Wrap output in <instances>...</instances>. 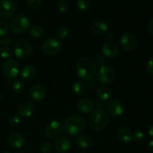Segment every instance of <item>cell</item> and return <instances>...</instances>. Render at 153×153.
I'll list each match as a JSON object with an SVG mask.
<instances>
[{
	"instance_id": "6da1fadb",
	"label": "cell",
	"mask_w": 153,
	"mask_h": 153,
	"mask_svg": "<svg viewBox=\"0 0 153 153\" xmlns=\"http://www.w3.org/2000/svg\"><path fill=\"white\" fill-rule=\"evenodd\" d=\"M76 71L82 80L88 81L92 79L97 73V65L89 58H79L76 64Z\"/></svg>"
},
{
	"instance_id": "7a4b0ae2",
	"label": "cell",
	"mask_w": 153,
	"mask_h": 153,
	"mask_svg": "<svg viewBox=\"0 0 153 153\" xmlns=\"http://www.w3.org/2000/svg\"><path fill=\"white\" fill-rule=\"evenodd\" d=\"M108 121V115L104 110L96 109L90 115L89 126L94 131H101L107 126Z\"/></svg>"
},
{
	"instance_id": "3957f363",
	"label": "cell",
	"mask_w": 153,
	"mask_h": 153,
	"mask_svg": "<svg viewBox=\"0 0 153 153\" xmlns=\"http://www.w3.org/2000/svg\"><path fill=\"white\" fill-rule=\"evenodd\" d=\"M86 123L84 118L78 115H72L66 119L64 129L70 135H78L85 130Z\"/></svg>"
},
{
	"instance_id": "277c9868",
	"label": "cell",
	"mask_w": 153,
	"mask_h": 153,
	"mask_svg": "<svg viewBox=\"0 0 153 153\" xmlns=\"http://www.w3.org/2000/svg\"><path fill=\"white\" fill-rule=\"evenodd\" d=\"M9 27L15 34H23L29 29L30 20L26 15L19 13L10 19Z\"/></svg>"
},
{
	"instance_id": "5b68a950",
	"label": "cell",
	"mask_w": 153,
	"mask_h": 153,
	"mask_svg": "<svg viewBox=\"0 0 153 153\" xmlns=\"http://www.w3.org/2000/svg\"><path fill=\"white\" fill-rule=\"evenodd\" d=\"M33 48L31 43L25 39H19L15 43L13 46V53L17 58L25 60L32 54Z\"/></svg>"
},
{
	"instance_id": "8992f818",
	"label": "cell",
	"mask_w": 153,
	"mask_h": 153,
	"mask_svg": "<svg viewBox=\"0 0 153 153\" xmlns=\"http://www.w3.org/2000/svg\"><path fill=\"white\" fill-rule=\"evenodd\" d=\"M97 78L99 82L103 85H109L114 82L116 79V73L114 70L108 66L100 67L97 73Z\"/></svg>"
},
{
	"instance_id": "52a82bcc",
	"label": "cell",
	"mask_w": 153,
	"mask_h": 153,
	"mask_svg": "<svg viewBox=\"0 0 153 153\" xmlns=\"http://www.w3.org/2000/svg\"><path fill=\"white\" fill-rule=\"evenodd\" d=\"M64 131V125L60 121L53 120L45 128V135L49 139H57L62 135Z\"/></svg>"
},
{
	"instance_id": "ba28073f",
	"label": "cell",
	"mask_w": 153,
	"mask_h": 153,
	"mask_svg": "<svg viewBox=\"0 0 153 153\" xmlns=\"http://www.w3.org/2000/svg\"><path fill=\"white\" fill-rule=\"evenodd\" d=\"M62 48L61 42L56 38H49L42 45L43 53L47 55H55L60 52Z\"/></svg>"
},
{
	"instance_id": "9c48e42d",
	"label": "cell",
	"mask_w": 153,
	"mask_h": 153,
	"mask_svg": "<svg viewBox=\"0 0 153 153\" xmlns=\"http://www.w3.org/2000/svg\"><path fill=\"white\" fill-rule=\"evenodd\" d=\"M2 72L8 79H13L19 75V64L15 60L7 59L3 63Z\"/></svg>"
},
{
	"instance_id": "30bf717a",
	"label": "cell",
	"mask_w": 153,
	"mask_h": 153,
	"mask_svg": "<svg viewBox=\"0 0 153 153\" xmlns=\"http://www.w3.org/2000/svg\"><path fill=\"white\" fill-rule=\"evenodd\" d=\"M16 10V4L13 0H1L0 1V16L9 18L14 14Z\"/></svg>"
},
{
	"instance_id": "8fae6325",
	"label": "cell",
	"mask_w": 153,
	"mask_h": 153,
	"mask_svg": "<svg viewBox=\"0 0 153 153\" xmlns=\"http://www.w3.org/2000/svg\"><path fill=\"white\" fill-rule=\"evenodd\" d=\"M106 112L108 116L113 118H118L122 116L124 112L123 105L117 100H111L106 105Z\"/></svg>"
},
{
	"instance_id": "7c38bea8",
	"label": "cell",
	"mask_w": 153,
	"mask_h": 153,
	"mask_svg": "<svg viewBox=\"0 0 153 153\" xmlns=\"http://www.w3.org/2000/svg\"><path fill=\"white\" fill-rule=\"evenodd\" d=\"M121 47L127 52H131L137 47V38L130 33H126L123 34L120 38Z\"/></svg>"
},
{
	"instance_id": "4fadbf2b",
	"label": "cell",
	"mask_w": 153,
	"mask_h": 153,
	"mask_svg": "<svg viewBox=\"0 0 153 153\" xmlns=\"http://www.w3.org/2000/svg\"><path fill=\"white\" fill-rule=\"evenodd\" d=\"M101 52L102 55L106 58H114L118 55L119 49L116 43L111 41L105 42L101 47Z\"/></svg>"
},
{
	"instance_id": "5bb4252c",
	"label": "cell",
	"mask_w": 153,
	"mask_h": 153,
	"mask_svg": "<svg viewBox=\"0 0 153 153\" xmlns=\"http://www.w3.org/2000/svg\"><path fill=\"white\" fill-rule=\"evenodd\" d=\"M30 96L35 102H42L46 96V88L41 85H34L30 90Z\"/></svg>"
},
{
	"instance_id": "9a60e30c",
	"label": "cell",
	"mask_w": 153,
	"mask_h": 153,
	"mask_svg": "<svg viewBox=\"0 0 153 153\" xmlns=\"http://www.w3.org/2000/svg\"><path fill=\"white\" fill-rule=\"evenodd\" d=\"M34 111V106L29 101H24L19 104L18 107V113L22 117H30Z\"/></svg>"
},
{
	"instance_id": "2e32d148",
	"label": "cell",
	"mask_w": 153,
	"mask_h": 153,
	"mask_svg": "<svg viewBox=\"0 0 153 153\" xmlns=\"http://www.w3.org/2000/svg\"><path fill=\"white\" fill-rule=\"evenodd\" d=\"M55 148L58 152H66L71 149V142L67 137H60L55 142Z\"/></svg>"
},
{
	"instance_id": "e0dca14e",
	"label": "cell",
	"mask_w": 153,
	"mask_h": 153,
	"mask_svg": "<svg viewBox=\"0 0 153 153\" xmlns=\"http://www.w3.org/2000/svg\"><path fill=\"white\" fill-rule=\"evenodd\" d=\"M8 141L10 146L14 149H20L24 146L25 139L24 137L18 132H13L9 135Z\"/></svg>"
},
{
	"instance_id": "ac0fdd59",
	"label": "cell",
	"mask_w": 153,
	"mask_h": 153,
	"mask_svg": "<svg viewBox=\"0 0 153 153\" xmlns=\"http://www.w3.org/2000/svg\"><path fill=\"white\" fill-rule=\"evenodd\" d=\"M94 108V102L88 99H82L77 103V109L82 114H89L93 111Z\"/></svg>"
},
{
	"instance_id": "d6986e66",
	"label": "cell",
	"mask_w": 153,
	"mask_h": 153,
	"mask_svg": "<svg viewBox=\"0 0 153 153\" xmlns=\"http://www.w3.org/2000/svg\"><path fill=\"white\" fill-rule=\"evenodd\" d=\"M36 74H37L36 68L31 65L25 66L24 67H22V69L20 71L21 77L25 81L32 80L36 76Z\"/></svg>"
},
{
	"instance_id": "ffe728a7",
	"label": "cell",
	"mask_w": 153,
	"mask_h": 153,
	"mask_svg": "<svg viewBox=\"0 0 153 153\" xmlns=\"http://www.w3.org/2000/svg\"><path fill=\"white\" fill-rule=\"evenodd\" d=\"M117 137L122 143H128L133 139V134L128 128H120L117 132Z\"/></svg>"
},
{
	"instance_id": "44dd1931",
	"label": "cell",
	"mask_w": 153,
	"mask_h": 153,
	"mask_svg": "<svg viewBox=\"0 0 153 153\" xmlns=\"http://www.w3.org/2000/svg\"><path fill=\"white\" fill-rule=\"evenodd\" d=\"M91 28L94 34H97V35H102L108 31L109 27L108 24L104 21L98 20L93 23Z\"/></svg>"
},
{
	"instance_id": "7402d4cb",
	"label": "cell",
	"mask_w": 153,
	"mask_h": 153,
	"mask_svg": "<svg viewBox=\"0 0 153 153\" xmlns=\"http://www.w3.org/2000/svg\"><path fill=\"white\" fill-rule=\"evenodd\" d=\"M76 143L82 149H89L93 144V140L90 136L82 134L76 137Z\"/></svg>"
},
{
	"instance_id": "603a6c76",
	"label": "cell",
	"mask_w": 153,
	"mask_h": 153,
	"mask_svg": "<svg viewBox=\"0 0 153 153\" xmlns=\"http://www.w3.org/2000/svg\"><path fill=\"white\" fill-rule=\"evenodd\" d=\"M97 96L102 101H108L111 98L112 91L108 87L102 86L97 90Z\"/></svg>"
},
{
	"instance_id": "cb8c5ba5",
	"label": "cell",
	"mask_w": 153,
	"mask_h": 153,
	"mask_svg": "<svg viewBox=\"0 0 153 153\" xmlns=\"http://www.w3.org/2000/svg\"><path fill=\"white\" fill-rule=\"evenodd\" d=\"M30 35L34 38H41L44 36L45 31L41 26L40 25H34V26L31 27L29 30Z\"/></svg>"
},
{
	"instance_id": "d4e9b609",
	"label": "cell",
	"mask_w": 153,
	"mask_h": 153,
	"mask_svg": "<svg viewBox=\"0 0 153 153\" xmlns=\"http://www.w3.org/2000/svg\"><path fill=\"white\" fill-rule=\"evenodd\" d=\"M85 90H86V86L82 82H76L73 86V91L76 95H82L85 92Z\"/></svg>"
},
{
	"instance_id": "484cf974",
	"label": "cell",
	"mask_w": 153,
	"mask_h": 153,
	"mask_svg": "<svg viewBox=\"0 0 153 153\" xmlns=\"http://www.w3.org/2000/svg\"><path fill=\"white\" fill-rule=\"evenodd\" d=\"M69 34H70V29H69L68 27H61L57 31V39L58 40H64L68 37Z\"/></svg>"
},
{
	"instance_id": "4316f807",
	"label": "cell",
	"mask_w": 153,
	"mask_h": 153,
	"mask_svg": "<svg viewBox=\"0 0 153 153\" xmlns=\"http://www.w3.org/2000/svg\"><path fill=\"white\" fill-rule=\"evenodd\" d=\"M76 6L82 12H86L90 8V2L88 0H77Z\"/></svg>"
},
{
	"instance_id": "83f0119b",
	"label": "cell",
	"mask_w": 153,
	"mask_h": 153,
	"mask_svg": "<svg viewBox=\"0 0 153 153\" xmlns=\"http://www.w3.org/2000/svg\"><path fill=\"white\" fill-rule=\"evenodd\" d=\"M0 56L4 59H9L13 56V52L10 48L7 46H3L0 49Z\"/></svg>"
},
{
	"instance_id": "f1b7e54d",
	"label": "cell",
	"mask_w": 153,
	"mask_h": 153,
	"mask_svg": "<svg viewBox=\"0 0 153 153\" xmlns=\"http://www.w3.org/2000/svg\"><path fill=\"white\" fill-rule=\"evenodd\" d=\"M13 91L16 93H21L24 90V84L20 80H14L11 84Z\"/></svg>"
},
{
	"instance_id": "f546056e",
	"label": "cell",
	"mask_w": 153,
	"mask_h": 153,
	"mask_svg": "<svg viewBox=\"0 0 153 153\" xmlns=\"http://www.w3.org/2000/svg\"><path fill=\"white\" fill-rule=\"evenodd\" d=\"M52 149V144L49 141L44 140L40 144V151L41 153H51Z\"/></svg>"
},
{
	"instance_id": "4dcf8cb0",
	"label": "cell",
	"mask_w": 153,
	"mask_h": 153,
	"mask_svg": "<svg viewBox=\"0 0 153 153\" xmlns=\"http://www.w3.org/2000/svg\"><path fill=\"white\" fill-rule=\"evenodd\" d=\"M9 31V25L4 20H0V36L4 37Z\"/></svg>"
},
{
	"instance_id": "1f68e13d",
	"label": "cell",
	"mask_w": 153,
	"mask_h": 153,
	"mask_svg": "<svg viewBox=\"0 0 153 153\" xmlns=\"http://www.w3.org/2000/svg\"><path fill=\"white\" fill-rule=\"evenodd\" d=\"M133 139H134L136 142H138V143L143 141L145 139L144 133L142 132V131H135V132L134 133V134H133Z\"/></svg>"
},
{
	"instance_id": "d6a6232c",
	"label": "cell",
	"mask_w": 153,
	"mask_h": 153,
	"mask_svg": "<svg viewBox=\"0 0 153 153\" xmlns=\"http://www.w3.org/2000/svg\"><path fill=\"white\" fill-rule=\"evenodd\" d=\"M28 5L32 9H37L41 5V0H27Z\"/></svg>"
},
{
	"instance_id": "836d02e7",
	"label": "cell",
	"mask_w": 153,
	"mask_h": 153,
	"mask_svg": "<svg viewBox=\"0 0 153 153\" xmlns=\"http://www.w3.org/2000/svg\"><path fill=\"white\" fill-rule=\"evenodd\" d=\"M10 125L13 127L18 126L21 123L20 116L14 115V116L12 117L10 119Z\"/></svg>"
},
{
	"instance_id": "e575fe53",
	"label": "cell",
	"mask_w": 153,
	"mask_h": 153,
	"mask_svg": "<svg viewBox=\"0 0 153 153\" xmlns=\"http://www.w3.org/2000/svg\"><path fill=\"white\" fill-rule=\"evenodd\" d=\"M146 69L147 73L151 76H153V57L149 58L146 62Z\"/></svg>"
},
{
	"instance_id": "d590c367",
	"label": "cell",
	"mask_w": 153,
	"mask_h": 153,
	"mask_svg": "<svg viewBox=\"0 0 153 153\" xmlns=\"http://www.w3.org/2000/svg\"><path fill=\"white\" fill-rule=\"evenodd\" d=\"M58 8L61 13H66L68 10V4L65 1H61L58 4Z\"/></svg>"
},
{
	"instance_id": "8d00e7d4",
	"label": "cell",
	"mask_w": 153,
	"mask_h": 153,
	"mask_svg": "<svg viewBox=\"0 0 153 153\" xmlns=\"http://www.w3.org/2000/svg\"><path fill=\"white\" fill-rule=\"evenodd\" d=\"M1 43L2 45H4V46H10L12 43L11 37H9V36H4V37L1 39Z\"/></svg>"
},
{
	"instance_id": "74e56055",
	"label": "cell",
	"mask_w": 153,
	"mask_h": 153,
	"mask_svg": "<svg viewBox=\"0 0 153 153\" xmlns=\"http://www.w3.org/2000/svg\"><path fill=\"white\" fill-rule=\"evenodd\" d=\"M105 60L104 57L101 56V55H98L97 56L95 60V64L96 65H99L100 67H102V66H105Z\"/></svg>"
},
{
	"instance_id": "f35d334b",
	"label": "cell",
	"mask_w": 153,
	"mask_h": 153,
	"mask_svg": "<svg viewBox=\"0 0 153 153\" xmlns=\"http://www.w3.org/2000/svg\"><path fill=\"white\" fill-rule=\"evenodd\" d=\"M148 29H149V33L153 35V18L149 21V25H148Z\"/></svg>"
},
{
	"instance_id": "ab89813d",
	"label": "cell",
	"mask_w": 153,
	"mask_h": 153,
	"mask_svg": "<svg viewBox=\"0 0 153 153\" xmlns=\"http://www.w3.org/2000/svg\"><path fill=\"white\" fill-rule=\"evenodd\" d=\"M105 34H106V38H107V40H108V41H111V40L114 38V35L113 33L108 32V31Z\"/></svg>"
},
{
	"instance_id": "60d3db41",
	"label": "cell",
	"mask_w": 153,
	"mask_h": 153,
	"mask_svg": "<svg viewBox=\"0 0 153 153\" xmlns=\"http://www.w3.org/2000/svg\"><path fill=\"white\" fill-rule=\"evenodd\" d=\"M147 149L149 152L153 153V140H150L147 144Z\"/></svg>"
},
{
	"instance_id": "b9f144b4",
	"label": "cell",
	"mask_w": 153,
	"mask_h": 153,
	"mask_svg": "<svg viewBox=\"0 0 153 153\" xmlns=\"http://www.w3.org/2000/svg\"><path fill=\"white\" fill-rule=\"evenodd\" d=\"M149 134L151 137H153V126H152L149 128Z\"/></svg>"
},
{
	"instance_id": "7bdbcfd3",
	"label": "cell",
	"mask_w": 153,
	"mask_h": 153,
	"mask_svg": "<svg viewBox=\"0 0 153 153\" xmlns=\"http://www.w3.org/2000/svg\"><path fill=\"white\" fill-rule=\"evenodd\" d=\"M1 153H10V152H8V151L5 150V151H3V152H1Z\"/></svg>"
},
{
	"instance_id": "ee69618b",
	"label": "cell",
	"mask_w": 153,
	"mask_h": 153,
	"mask_svg": "<svg viewBox=\"0 0 153 153\" xmlns=\"http://www.w3.org/2000/svg\"><path fill=\"white\" fill-rule=\"evenodd\" d=\"M0 44H1V39H0Z\"/></svg>"
},
{
	"instance_id": "f6af8a7d",
	"label": "cell",
	"mask_w": 153,
	"mask_h": 153,
	"mask_svg": "<svg viewBox=\"0 0 153 153\" xmlns=\"http://www.w3.org/2000/svg\"><path fill=\"white\" fill-rule=\"evenodd\" d=\"M129 1H134V0H129Z\"/></svg>"
},
{
	"instance_id": "bcb514c9",
	"label": "cell",
	"mask_w": 153,
	"mask_h": 153,
	"mask_svg": "<svg viewBox=\"0 0 153 153\" xmlns=\"http://www.w3.org/2000/svg\"><path fill=\"white\" fill-rule=\"evenodd\" d=\"M81 153H86V152H81Z\"/></svg>"
},
{
	"instance_id": "7dc6e473",
	"label": "cell",
	"mask_w": 153,
	"mask_h": 153,
	"mask_svg": "<svg viewBox=\"0 0 153 153\" xmlns=\"http://www.w3.org/2000/svg\"><path fill=\"white\" fill-rule=\"evenodd\" d=\"M17 153H22V152H17Z\"/></svg>"
},
{
	"instance_id": "c3c4849f",
	"label": "cell",
	"mask_w": 153,
	"mask_h": 153,
	"mask_svg": "<svg viewBox=\"0 0 153 153\" xmlns=\"http://www.w3.org/2000/svg\"><path fill=\"white\" fill-rule=\"evenodd\" d=\"M61 1H64V0H61Z\"/></svg>"
},
{
	"instance_id": "681fc988",
	"label": "cell",
	"mask_w": 153,
	"mask_h": 153,
	"mask_svg": "<svg viewBox=\"0 0 153 153\" xmlns=\"http://www.w3.org/2000/svg\"><path fill=\"white\" fill-rule=\"evenodd\" d=\"M152 83H153V82H152Z\"/></svg>"
},
{
	"instance_id": "f907efd6",
	"label": "cell",
	"mask_w": 153,
	"mask_h": 153,
	"mask_svg": "<svg viewBox=\"0 0 153 153\" xmlns=\"http://www.w3.org/2000/svg\"><path fill=\"white\" fill-rule=\"evenodd\" d=\"M0 95H1V94H0Z\"/></svg>"
}]
</instances>
